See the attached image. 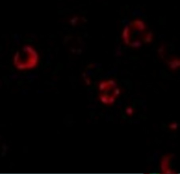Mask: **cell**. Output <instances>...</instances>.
<instances>
[{
	"label": "cell",
	"instance_id": "obj_1",
	"mask_svg": "<svg viewBox=\"0 0 180 174\" xmlns=\"http://www.w3.org/2000/svg\"><path fill=\"white\" fill-rule=\"evenodd\" d=\"M39 62L37 52L30 45H26L16 53L13 62L15 67L21 70H30L36 67Z\"/></svg>",
	"mask_w": 180,
	"mask_h": 174
},
{
	"label": "cell",
	"instance_id": "obj_2",
	"mask_svg": "<svg viewBox=\"0 0 180 174\" xmlns=\"http://www.w3.org/2000/svg\"><path fill=\"white\" fill-rule=\"evenodd\" d=\"M132 25L135 29L141 31H144L146 28L144 22L140 20H136L134 21L132 23Z\"/></svg>",
	"mask_w": 180,
	"mask_h": 174
},
{
	"label": "cell",
	"instance_id": "obj_3",
	"mask_svg": "<svg viewBox=\"0 0 180 174\" xmlns=\"http://www.w3.org/2000/svg\"><path fill=\"white\" fill-rule=\"evenodd\" d=\"M168 65L170 69L173 70H177L180 67V59L178 58H173L168 61Z\"/></svg>",
	"mask_w": 180,
	"mask_h": 174
},
{
	"label": "cell",
	"instance_id": "obj_4",
	"mask_svg": "<svg viewBox=\"0 0 180 174\" xmlns=\"http://www.w3.org/2000/svg\"><path fill=\"white\" fill-rule=\"evenodd\" d=\"M122 39L126 44H130V29L129 27H125L122 34Z\"/></svg>",
	"mask_w": 180,
	"mask_h": 174
},
{
	"label": "cell",
	"instance_id": "obj_5",
	"mask_svg": "<svg viewBox=\"0 0 180 174\" xmlns=\"http://www.w3.org/2000/svg\"><path fill=\"white\" fill-rule=\"evenodd\" d=\"M169 160H170V157H168L167 156L164 157L162 161L161 168L163 172H165L166 170L168 168Z\"/></svg>",
	"mask_w": 180,
	"mask_h": 174
},
{
	"label": "cell",
	"instance_id": "obj_6",
	"mask_svg": "<svg viewBox=\"0 0 180 174\" xmlns=\"http://www.w3.org/2000/svg\"><path fill=\"white\" fill-rule=\"evenodd\" d=\"M153 39V34L149 32L146 33L143 36V40L144 43L148 44L151 43Z\"/></svg>",
	"mask_w": 180,
	"mask_h": 174
},
{
	"label": "cell",
	"instance_id": "obj_7",
	"mask_svg": "<svg viewBox=\"0 0 180 174\" xmlns=\"http://www.w3.org/2000/svg\"><path fill=\"white\" fill-rule=\"evenodd\" d=\"M133 109L132 107H127V108H126V114H127L128 115L131 116L133 115Z\"/></svg>",
	"mask_w": 180,
	"mask_h": 174
},
{
	"label": "cell",
	"instance_id": "obj_8",
	"mask_svg": "<svg viewBox=\"0 0 180 174\" xmlns=\"http://www.w3.org/2000/svg\"><path fill=\"white\" fill-rule=\"evenodd\" d=\"M169 127L171 130H177L178 127V125L177 123H173L169 125Z\"/></svg>",
	"mask_w": 180,
	"mask_h": 174
},
{
	"label": "cell",
	"instance_id": "obj_9",
	"mask_svg": "<svg viewBox=\"0 0 180 174\" xmlns=\"http://www.w3.org/2000/svg\"><path fill=\"white\" fill-rule=\"evenodd\" d=\"M120 93H121V90H120V89L119 88L116 87L114 90L113 95L115 97H117L119 96Z\"/></svg>",
	"mask_w": 180,
	"mask_h": 174
},
{
	"label": "cell",
	"instance_id": "obj_10",
	"mask_svg": "<svg viewBox=\"0 0 180 174\" xmlns=\"http://www.w3.org/2000/svg\"><path fill=\"white\" fill-rule=\"evenodd\" d=\"M140 42L139 40H137L135 42H133L130 44V45L133 48H139L141 46Z\"/></svg>",
	"mask_w": 180,
	"mask_h": 174
},
{
	"label": "cell",
	"instance_id": "obj_11",
	"mask_svg": "<svg viewBox=\"0 0 180 174\" xmlns=\"http://www.w3.org/2000/svg\"><path fill=\"white\" fill-rule=\"evenodd\" d=\"M163 173H166V174H172V173H174V171H172L170 169H169V168H167L165 172H163Z\"/></svg>",
	"mask_w": 180,
	"mask_h": 174
}]
</instances>
